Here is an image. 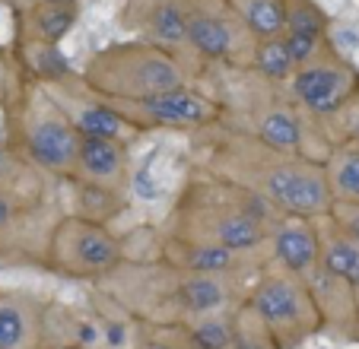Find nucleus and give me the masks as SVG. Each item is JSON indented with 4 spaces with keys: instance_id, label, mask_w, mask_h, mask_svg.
Listing matches in <instances>:
<instances>
[{
    "instance_id": "obj_25",
    "label": "nucleus",
    "mask_w": 359,
    "mask_h": 349,
    "mask_svg": "<svg viewBox=\"0 0 359 349\" xmlns=\"http://www.w3.org/2000/svg\"><path fill=\"white\" fill-rule=\"evenodd\" d=\"M286 32H302L325 39L327 16L315 7L312 0H286Z\"/></svg>"
},
{
    "instance_id": "obj_15",
    "label": "nucleus",
    "mask_w": 359,
    "mask_h": 349,
    "mask_svg": "<svg viewBox=\"0 0 359 349\" xmlns=\"http://www.w3.org/2000/svg\"><path fill=\"white\" fill-rule=\"evenodd\" d=\"M188 16V45L203 61H229L236 54V26L226 16L207 10H184Z\"/></svg>"
},
{
    "instance_id": "obj_17",
    "label": "nucleus",
    "mask_w": 359,
    "mask_h": 349,
    "mask_svg": "<svg viewBox=\"0 0 359 349\" xmlns=\"http://www.w3.org/2000/svg\"><path fill=\"white\" fill-rule=\"evenodd\" d=\"M327 178H331L334 200L340 203H359V143H337L331 156L325 159Z\"/></svg>"
},
{
    "instance_id": "obj_19",
    "label": "nucleus",
    "mask_w": 359,
    "mask_h": 349,
    "mask_svg": "<svg viewBox=\"0 0 359 349\" xmlns=\"http://www.w3.org/2000/svg\"><path fill=\"white\" fill-rule=\"evenodd\" d=\"M251 70L267 83H277V86H290V80L296 76V61H292L290 48H286L283 35L280 39H264L255 45L251 51Z\"/></svg>"
},
{
    "instance_id": "obj_7",
    "label": "nucleus",
    "mask_w": 359,
    "mask_h": 349,
    "mask_svg": "<svg viewBox=\"0 0 359 349\" xmlns=\"http://www.w3.org/2000/svg\"><path fill=\"white\" fill-rule=\"evenodd\" d=\"M290 99L315 118H340L359 99V70L325 54L321 61L296 70L290 80Z\"/></svg>"
},
{
    "instance_id": "obj_21",
    "label": "nucleus",
    "mask_w": 359,
    "mask_h": 349,
    "mask_svg": "<svg viewBox=\"0 0 359 349\" xmlns=\"http://www.w3.org/2000/svg\"><path fill=\"white\" fill-rule=\"evenodd\" d=\"M124 203H128L124 191H115V188H105V184H93V182L76 178V213L80 216L109 222L118 210H124Z\"/></svg>"
},
{
    "instance_id": "obj_9",
    "label": "nucleus",
    "mask_w": 359,
    "mask_h": 349,
    "mask_svg": "<svg viewBox=\"0 0 359 349\" xmlns=\"http://www.w3.org/2000/svg\"><path fill=\"white\" fill-rule=\"evenodd\" d=\"M271 261L286 273L302 280L321 267V226L318 219L302 216H280L271 228Z\"/></svg>"
},
{
    "instance_id": "obj_8",
    "label": "nucleus",
    "mask_w": 359,
    "mask_h": 349,
    "mask_svg": "<svg viewBox=\"0 0 359 349\" xmlns=\"http://www.w3.org/2000/svg\"><path fill=\"white\" fill-rule=\"evenodd\" d=\"M232 276L236 273H182L178 270L175 286H172V311L178 315V321L236 311L242 302H238V282Z\"/></svg>"
},
{
    "instance_id": "obj_24",
    "label": "nucleus",
    "mask_w": 359,
    "mask_h": 349,
    "mask_svg": "<svg viewBox=\"0 0 359 349\" xmlns=\"http://www.w3.org/2000/svg\"><path fill=\"white\" fill-rule=\"evenodd\" d=\"M229 349H280V346L271 336V330L258 321V315L242 302L236 308V330H232Z\"/></svg>"
},
{
    "instance_id": "obj_16",
    "label": "nucleus",
    "mask_w": 359,
    "mask_h": 349,
    "mask_svg": "<svg viewBox=\"0 0 359 349\" xmlns=\"http://www.w3.org/2000/svg\"><path fill=\"white\" fill-rule=\"evenodd\" d=\"M232 330H236V311H219V315L184 317L178 321L184 349H229Z\"/></svg>"
},
{
    "instance_id": "obj_30",
    "label": "nucleus",
    "mask_w": 359,
    "mask_h": 349,
    "mask_svg": "<svg viewBox=\"0 0 359 349\" xmlns=\"http://www.w3.org/2000/svg\"><path fill=\"white\" fill-rule=\"evenodd\" d=\"M134 349H184L182 343H172V340H163V336H143Z\"/></svg>"
},
{
    "instance_id": "obj_2",
    "label": "nucleus",
    "mask_w": 359,
    "mask_h": 349,
    "mask_svg": "<svg viewBox=\"0 0 359 349\" xmlns=\"http://www.w3.org/2000/svg\"><path fill=\"white\" fill-rule=\"evenodd\" d=\"M80 83L102 102H130L188 86L184 67L159 45H111L95 51Z\"/></svg>"
},
{
    "instance_id": "obj_13",
    "label": "nucleus",
    "mask_w": 359,
    "mask_h": 349,
    "mask_svg": "<svg viewBox=\"0 0 359 349\" xmlns=\"http://www.w3.org/2000/svg\"><path fill=\"white\" fill-rule=\"evenodd\" d=\"M128 168H130V156L124 149L121 140L111 137H86L80 140V168L76 178L93 184H105V188L124 191L128 188Z\"/></svg>"
},
{
    "instance_id": "obj_31",
    "label": "nucleus",
    "mask_w": 359,
    "mask_h": 349,
    "mask_svg": "<svg viewBox=\"0 0 359 349\" xmlns=\"http://www.w3.org/2000/svg\"><path fill=\"white\" fill-rule=\"evenodd\" d=\"M41 349H83V346H76V343H57V346H41Z\"/></svg>"
},
{
    "instance_id": "obj_11",
    "label": "nucleus",
    "mask_w": 359,
    "mask_h": 349,
    "mask_svg": "<svg viewBox=\"0 0 359 349\" xmlns=\"http://www.w3.org/2000/svg\"><path fill=\"white\" fill-rule=\"evenodd\" d=\"M309 286H312V296L321 308L325 327L337 330L346 340H356L359 336V302H356V292H353L350 282H344L327 267H318L309 276Z\"/></svg>"
},
{
    "instance_id": "obj_12",
    "label": "nucleus",
    "mask_w": 359,
    "mask_h": 349,
    "mask_svg": "<svg viewBox=\"0 0 359 349\" xmlns=\"http://www.w3.org/2000/svg\"><path fill=\"white\" fill-rule=\"evenodd\" d=\"M251 254H238L223 245L191 242V238H165L163 264L182 273H238Z\"/></svg>"
},
{
    "instance_id": "obj_29",
    "label": "nucleus",
    "mask_w": 359,
    "mask_h": 349,
    "mask_svg": "<svg viewBox=\"0 0 359 349\" xmlns=\"http://www.w3.org/2000/svg\"><path fill=\"white\" fill-rule=\"evenodd\" d=\"M346 121V134H344V140H350V143H359V99L353 102L350 108H346L344 114H340Z\"/></svg>"
},
{
    "instance_id": "obj_28",
    "label": "nucleus",
    "mask_w": 359,
    "mask_h": 349,
    "mask_svg": "<svg viewBox=\"0 0 359 349\" xmlns=\"http://www.w3.org/2000/svg\"><path fill=\"white\" fill-rule=\"evenodd\" d=\"M16 102V74L10 70L7 57L0 54V108H13Z\"/></svg>"
},
{
    "instance_id": "obj_1",
    "label": "nucleus",
    "mask_w": 359,
    "mask_h": 349,
    "mask_svg": "<svg viewBox=\"0 0 359 349\" xmlns=\"http://www.w3.org/2000/svg\"><path fill=\"white\" fill-rule=\"evenodd\" d=\"M207 168L213 178L261 194L283 216L327 219L337 203L325 159L273 149L242 128L223 130L210 143Z\"/></svg>"
},
{
    "instance_id": "obj_10",
    "label": "nucleus",
    "mask_w": 359,
    "mask_h": 349,
    "mask_svg": "<svg viewBox=\"0 0 359 349\" xmlns=\"http://www.w3.org/2000/svg\"><path fill=\"white\" fill-rule=\"evenodd\" d=\"M45 302L26 289H0V349H41Z\"/></svg>"
},
{
    "instance_id": "obj_27",
    "label": "nucleus",
    "mask_w": 359,
    "mask_h": 349,
    "mask_svg": "<svg viewBox=\"0 0 359 349\" xmlns=\"http://www.w3.org/2000/svg\"><path fill=\"white\" fill-rule=\"evenodd\" d=\"M327 219H331L334 226H337L340 232L350 238V242L359 245V203H340V200H337Z\"/></svg>"
},
{
    "instance_id": "obj_3",
    "label": "nucleus",
    "mask_w": 359,
    "mask_h": 349,
    "mask_svg": "<svg viewBox=\"0 0 359 349\" xmlns=\"http://www.w3.org/2000/svg\"><path fill=\"white\" fill-rule=\"evenodd\" d=\"M245 305L271 330L280 349H299L305 340H312L325 327V317H321L309 280L286 273L280 267L264 270L255 280V286L245 296Z\"/></svg>"
},
{
    "instance_id": "obj_22",
    "label": "nucleus",
    "mask_w": 359,
    "mask_h": 349,
    "mask_svg": "<svg viewBox=\"0 0 359 349\" xmlns=\"http://www.w3.org/2000/svg\"><path fill=\"white\" fill-rule=\"evenodd\" d=\"M149 35L156 39L159 48L188 45V16H184L178 0H163L149 13Z\"/></svg>"
},
{
    "instance_id": "obj_23",
    "label": "nucleus",
    "mask_w": 359,
    "mask_h": 349,
    "mask_svg": "<svg viewBox=\"0 0 359 349\" xmlns=\"http://www.w3.org/2000/svg\"><path fill=\"white\" fill-rule=\"evenodd\" d=\"M32 20H35V32H39L41 45H57L74 29L76 7L74 0H41Z\"/></svg>"
},
{
    "instance_id": "obj_14",
    "label": "nucleus",
    "mask_w": 359,
    "mask_h": 349,
    "mask_svg": "<svg viewBox=\"0 0 359 349\" xmlns=\"http://www.w3.org/2000/svg\"><path fill=\"white\" fill-rule=\"evenodd\" d=\"M242 130L255 134L267 146L283 149V153H305V130L296 102H273L251 118V128Z\"/></svg>"
},
{
    "instance_id": "obj_18",
    "label": "nucleus",
    "mask_w": 359,
    "mask_h": 349,
    "mask_svg": "<svg viewBox=\"0 0 359 349\" xmlns=\"http://www.w3.org/2000/svg\"><path fill=\"white\" fill-rule=\"evenodd\" d=\"M67 118L76 124V130L86 137H111V140H121L124 130L130 128L121 114H118L111 105H105L99 95H95V99L76 102V108L67 111Z\"/></svg>"
},
{
    "instance_id": "obj_5",
    "label": "nucleus",
    "mask_w": 359,
    "mask_h": 349,
    "mask_svg": "<svg viewBox=\"0 0 359 349\" xmlns=\"http://www.w3.org/2000/svg\"><path fill=\"white\" fill-rule=\"evenodd\" d=\"M80 140L83 134L55 99L26 105L20 121V146L35 168L61 178H76Z\"/></svg>"
},
{
    "instance_id": "obj_26",
    "label": "nucleus",
    "mask_w": 359,
    "mask_h": 349,
    "mask_svg": "<svg viewBox=\"0 0 359 349\" xmlns=\"http://www.w3.org/2000/svg\"><path fill=\"white\" fill-rule=\"evenodd\" d=\"M283 41H286V48H290L296 67H309V64H315V61L325 57V39L302 35V32H286Z\"/></svg>"
},
{
    "instance_id": "obj_4",
    "label": "nucleus",
    "mask_w": 359,
    "mask_h": 349,
    "mask_svg": "<svg viewBox=\"0 0 359 349\" xmlns=\"http://www.w3.org/2000/svg\"><path fill=\"white\" fill-rule=\"evenodd\" d=\"M124 264L111 228L89 216H64L48 235V267L67 280H105Z\"/></svg>"
},
{
    "instance_id": "obj_6",
    "label": "nucleus",
    "mask_w": 359,
    "mask_h": 349,
    "mask_svg": "<svg viewBox=\"0 0 359 349\" xmlns=\"http://www.w3.org/2000/svg\"><path fill=\"white\" fill-rule=\"evenodd\" d=\"M130 128H175V130H207L217 128L223 111L213 99L191 86L165 89L130 102H105Z\"/></svg>"
},
{
    "instance_id": "obj_20",
    "label": "nucleus",
    "mask_w": 359,
    "mask_h": 349,
    "mask_svg": "<svg viewBox=\"0 0 359 349\" xmlns=\"http://www.w3.org/2000/svg\"><path fill=\"white\" fill-rule=\"evenodd\" d=\"M242 22L258 41L286 35V0H245Z\"/></svg>"
}]
</instances>
